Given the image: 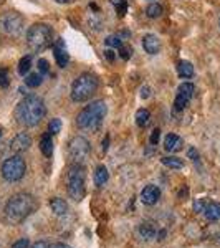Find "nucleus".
<instances>
[{
  "label": "nucleus",
  "instance_id": "f704fd0d",
  "mask_svg": "<svg viewBox=\"0 0 220 248\" xmlns=\"http://www.w3.org/2000/svg\"><path fill=\"white\" fill-rule=\"evenodd\" d=\"M204 207H205V203H204L202 201H197L194 203V209L195 212H204Z\"/></svg>",
  "mask_w": 220,
  "mask_h": 248
},
{
  "label": "nucleus",
  "instance_id": "f8f14e48",
  "mask_svg": "<svg viewBox=\"0 0 220 248\" xmlns=\"http://www.w3.org/2000/svg\"><path fill=\"white\" fill-rule=\"evenodd\" d=\"M161 197V190L156 186H146L141 192V202L146 205H154L156 202Z\"/></svg>",
  "mask_w": 220,
  "mask_h": 248
},
{
  "label": "nucleus",
  "instance_id": "a878e982",
  "mask_svg": "<svg viewBox=\"0 0 220 248\" xmlns=\"http://www.w3.org/2000/svg\"><path fill=\"white\" fill-rule=\"evenodd\" d=\"M146 14L149 18H157L162 15V7L159 5V3H151V5L146 9Z\"/></svg>",
  "mask_w": 220,
  "mask_h": 248
},
{
  "label": "nucleus",
  "instance_id": "f03ea898",
  "mask_svg": "<svg viewBox=\"0 0 220 248\" xmlns=\"http://www.w3.org/2000/svg\"><path fill=\"white\" fill-rule=\"evenodd\" d=\"M37 209V201L33 195L20 192V194L12 195L5 205V220L9 223H20L27 217H30Z\"/></svg>",
  "mask_w": 220,
  "mask_h": 248
},
{
  "label": "nucleus",
  "instance_id": "37998d69",
  "mask_svg": "<svg viewBox=\"0 0 220 248\" xmlns=\"http://www.w3.org/2000/svg\"><path fill=\"white\" fill-rule=\"evenodd\" d=\"M0 138H2V127H0Z\"/></svg>",
  "mask_w": 220,
  "mask_h": 248
},
{
  "label": "nucleus",
  "instance_id": "393cba45",
  "mask_svg": "<svg viewBox=\"0 0 220 248\" xmlns=\"http://www.w3.org/2000/svg\"><path fill=\"white\" fill-rule=\"evenodd\" d=\"M30 68H31V57H30V55H27V57H23L22 60H20L18 73L22 75V77H25V75L30 71Z\"/></svg>",
  "mask_w": 220,
  "mask_h": 248
},
{
  "label": "nucleus",
  "instance_id": "dca6fc26",
  "mask_svg": "<svg viewBox=\"0 0 220 248\" xmlns=\"http://www.w3.org/2000/svg\"><path fill=\"white\" fill-rule=\"evenodd\" d=\"M204 215L209 220H220V203L219 202L205 203V207H204Z\"/></svg>",
  "mask_w": 220,
  "mask_h": 248
},
{
  "label": "nucleus",
  "instance_id": "b1692460",
  "mask_svg": "<svg viewBox=\"0 0 220 248\" xmlns=\"http://www.w3.org/2000/svg\"><path fill=\"white\" fill-rule=\"evenodd\" d=\"M42 81H43L42 73H31L25 78V85L29 88H38L42 85Z\"/></svg>",
  "mask_w": 220,
  "mask_h": 248
},
{
  "label": "nucleus",
  "instance_id": "ea45409f",
  "mask_svg": "<svg viewBox=\"0 0 220 248\" xmlns=\"http://www.w3.org/2000/svg\"><path fill=\"white\" fill-rule=\"evenodd\" d=\"M108 144H110V136H106V139L103 141V151H105V153L108 151Z\"/></svg>",
  "mask_w": 220,
  "mask_h": 248
},
{
  "label": "nucleus",
  "instance_id": "4c0bfd02",
  "mask_svg": "<svg viewBox=\"0 0 220 248\" xmlns=\"http://www.w3.org/2000/svg\"><path fill=\"white\" fill-rule=\"evenodd\" d=\"M31 248H50V245H48L47 242H37Z\"/></svg>",
  "mask_w": 220,
  "mask_h": 248
},
{
  "label": "nucleus",
  "instance_id": "a211bd4d",
  "mask_svg": "<svg viewBox=\"0 0 220 248\" xmlns=\"http://www.w3.org/2000/svg\"><path fill=\"white\" fill-rule=\"evenodd\" d=\"M53 51H55V60H57V65L60 68H65L68 65V62H70V57H68L66 50L62 46H53Z\"/></svg>",
  "mask_w": 220,
  "mask_h": 248
},
{
  "label": "nucleus",
  "instance_id": "c756f323",
  "mask_svg": "<svg viewBox=\"0 0 220 248\" xmlns=\"http://www.w3.org/2000/svg\"><path fill=\"white\" fill-rule=\"evenodd\" d=\"M37 65H38V71L42 75H47L48 71H50V65H48V62H47L45 58H40Z\"/></svg>",
  "mask_w": 220,
  "mask_h": 248
},
{
  "label": "nucleus",
  "instance_id": "ddd939ff",
  "mask_svg": "<svg viewBox=\"0 0 220 248\" xmlns=\"http://www.w3.org/2000/svg\"><path fill=\"white\" fill-rule=\"evenodd\" d=\"M182 146H184V141L177 134H167L166 139H164V149H166L167 153H177V151L182 149Z\"/></svg>",
  "mask_w": 220,
  "mask_h": 248
},
{
  "label": "nucleus",
  "instance_id": "79ce46f5",
  "mask_svg": "<svg viewBox=\"0 0 220 248\" xmlns=\"http://www.w3.org/2000/svg\"><path fill=\"white\" fill-rule=\"evenodd\" d=\"M57 2H60V3H68V2H71V0H57Z\"/></svg>",
  "mask_w": 220,
  "mask_h": 248
},
{
  "label": "nucleus",
  "instance_id": "9d476101",
  "mask_svg": "<svg viewBox=\"0 0 220 248\" xmlns=\"http://www.w3.org/2000/svg\"><path fill=\"white\" fill-rule=\"evenodd\" d=\"M194 94V85L192 83H182L177 88V94H175V101H174V109L175 111H184L189 105V101L192 99Z\"/></svg>",
  "mask_w": 220,
  "mask_h": 248
},
{
  "label": "nucleus",
  "instance_id": "412c9836",
  "mask_svg": "<svg viewBox=\"0 0 220 248\" xmlns=\"http://www.w3.org/2000/svg\"><path fill=\"white\" fill-rule=\"evenodd\" d=\"M177 71L182 78H190L192 75H194V66H192V63L184 62L182 60V62L177 63Z\"/></svg>",
  "mask_w": 220,
  "mask_h": 248
},
{
  "label": "nucleus",
  "instance_id": "5701e85b",
  "mask_svg": "<svg viewBox=\"0 0 220 248\" xmlns=\"http://www.w3.org/2000/svg\"><path fill=\"white\" fill-rule=\"evenodd\" d=\"M149 119H151V114L147 109H139L138 113H136V124H138L139 127H146L147 124H149Z\"/></svg>",
  "mask_w": 220,
  "mask_h": 248
},
{
  "label": "nucleus",
  "instance_id": "39448f33",
  "mask_svg": "<svg viewBox=\"0 0 220 248\" xmlns=\"http://www.w3.org/2000/svg\"><path fill=\"white\" fill-rule=\"evenodd\" d=\"M53 30L47 23H35L27 30V45L33 51H43L51 45Z\"/></svg>",
  "mask_w": 220,
  "mask_h": 248
},
{
  "label": "nucleus",
  "instance_id": "7ed1b4c3",
  "mask_svg": "<svg viewBox=\"0 0 220 248\" xmlns=\"http://www.w3.org/2000/svg\"><path fill=\"white\" fill-rule=\"evenodd\" d=\"M106 111H108V108L105 101H101V99L93 101L90 106H86L85 109L78 114V118H77L78 127L83 131H91V133L98 131L99 127H101V123L106 116Z\"/></svg>",
  "mask_w": 220,
  "mask_h": 248
},
{
  "label": "nucleus",
  "instance_id": "0eeeda50",
  "mask_svg": "<svg viewBox=\"0 0 220 248\" xmlns=\"http://www.w3.org/2000/svg\"><path fill=\"white\" fill-rule=\"evenodd\" d=\"M90 153H91V146L88 142V139H85L83 136H75L68 142V154H70V159L73 161V164L83 166L88 161V157H90Z\"/></svg>",
  "mask_w": 220,
  "mask_h": 248
},
{
  "label": "nucleus",
  "instance_id": "473e14b6",
  "mask_svg": "<svg viewBox=\"0 0 220 248\" xmlns=\"http://www.w3.org/2000/svg\"><path fill=\"white\" fill-rule=\"evenodd\" d=\"M29 247H30V242L27 238H20L12 245V248H29Z\"/></svg>",
  "mask_w": 220,
  "mask_h": 248
},
{
  "label": "nucleus",
  "instance_id": "58836bf2",
  "mask_svg": "<svg viewBox=\"0 0 220 248\" xmlns=\"http://www.w3.org/2000/svg\"><path fill=\"white\" fill-rule=\"evenodd\" d=\"M105 55H106V58L110 60V62H113V60H114V53H113L111 50H106V51H105Z\"/></svg>",
  "mask_w": 220,
  "mask_h": 248
},
{
  "label": "nucleus",
  "instance_id": "bb28decb",
  "mask_svg": "<svg viewBox=\"0 0 220 248\" xmlns=\"http://www.w3.org/2000/svg\"><path fill=\"white\" fill-rule=\"evenodd\" d=\"M111 2H113V5H114V9H116V12H118L119 17H125L126 12H127L126 0H111Z\"/></svg>",
  "mask_w": 220,
  "mask_h": 248
},
{
  "label": "nucleus",
  "instance_id": "f257e3e1",
  "mask_svg": "<svg viewBox=\"0 0 220 248\" xmlns=\"http://www.w3.org/2000/svg\"><path fill=\"white\" fill-rule=\"evenodd\" d=\"M47 108L42 98L35 94H29L17 105L15 109V118L17 121L25 127H33L45 118Z\"/></svg>",
  "mask_w": 220,
  "mask_h": 248
},
{
  "label": "nucleus",
  "instance_id": "9b49d317",
  "mask_svg": "<svg viewBox=\"0 0 220 248\" xmlns=\"http://www.w3.org/2000/svg\"><path fill=\"white\" fill-rule=\"evenodd\" d=\"M31 146V138L27 133H18L14 139L10 141V149L14 153H25L27 149Z\"/></svg>",
  "mask_w": 220,
  "mask_h": 248
},
{
  "label": "nucleus",
  "instance_id": "c85d7f7f",
  "mask_svg": "<svg viewBox=\"0 0 220 248\" xmlns=\"http://www.w3.org/2000/svg\"><path fill=\"white\" fill-rule=\"evenodd\" d=\"M105 42H106V45H108V46H114V48H119V46L123 45L121 38H119L118 35H113V37H108V38L105 40Z\"/></svg>",
  "mask_w": 220,
  "mask_h": 248
},
{
  "label": "nucleus",
  "instance_id": "4be33fe9",
  "mask_svg": "<svg viewBox=\"0 0 220 248\" xmlns=\"http://www.w3.org/2000/svg\"><path fill=\"white\" fill-rule=\"evenodd\" d=\"M161 161H162L164 166L169 167V169H182V167H184L182 159L174 157V155H167V157H162Z\"/></svg>",
  "mask_w": 220,
  "mask_h": 248
},
{
  "label": "nucleus",
  "instance_id": "aec40b11",
  "mask_svg": "<svg viewBox=\"0 0 220 248\" xmlns=\"http://www.w3.org/2000/svg\"><path fill=\"white\" fill-rule=\"evenodd\" d=\"M139 233H141L142 238L151 240V238H154L156 235H157V229H156L153 223L146 222V223H141V227H139Z\"/></svg>",
  "mask_w": 220,
  "mask_h": 248
},
{
  "label": "nucleus",
  "instance_id": "7c9ffc66",
  "mask_svg": "<svg viewBox=\"0 0 220 248\" xmlns=\"http://www.w3.org/2000/svg\"><path fill=\"white\" fill-rule=\"evenodd\" d=\"M0 86L2 88L9 86V73H7L5 68H0Z\"/></svg>",
  "mask_w": 220,
  "mask_h": 248
},
{
  "label": "nucleus",
  "instance_id": "1a4fd4ad",
  "mask_svg": "<svg viewBox=\"0 0 220 248\" xmlns=\"http://www.w3.org/2000/svg\"><path fill=\"white\" fill-rule=\"evenodd\" d=\"M0 29L5 31L7 35L18 37V35H22V31H23V18L20 17L18 14L9 12V14L0 17Z\"/></svg>",
  "mask_w": 220,
  "mask_h": 248
},
{
  "label": "nucleus",
  "instance_id": "a19ab883",
  "mask_svg": "<svg viewBox=\"0 0 220 248\" xmlns=\"http://www.w3.org/2000/svg\"><path fill=\"white\" fill-rule=\"evenodd\" d=\"M50 248H71V247H68V245H63V243H55V245H51Z\"/></svg>",
  "mask_w": 220,
  "mask_h": 248
},
{
  "label": "nucleus",
  "instance_id": "72a5a7b5",
  "mask_svg": "<svg viewBox=\"0 0 220 248\" xmlns=\"http://www.w3.org/2000/svg\"><path fill=\"white\" fill-rule=\"evenodd\" d=\"M159 138H161V131L154 129L153 134H151V144H157L159 142Z\"/></svg>",
  "mask_w": 220,
  "mask_h": 248
},
{
  "label": "nucleus",
  "instance_id": "2f4dec72",
  "mask_svg": "<svg viewBox=\"0 0 220 248\" xmlns=\"http://www.w3.org/2000/svg\"><path fill=\"white\" fill-rule=\"evenodd\" d=\"M119 55H121V58H123V60H127V58L131 57V55H133V50H131L129 46L121 45V46H119Z\"/></svg>",
  "mask_w": 220,
  "mask_h": 248
},
{
  "label": "nucleus",
  "instance_id": "6ab92c4d",
  "mask_svg": "<svg viewBox=\"0 0 220 248\" xmlns=\"http://www.w3.org/2000/svg\"><path fill=\"white\" fill-rule=\"evenodd\" d=\"M110 179V174H108V169L105 166H98L94 170V184L98 187H103Z\"/></svg>",
  "mask_w": 220,
  "mask_h": 248
},
{
  "label": "nucleus",
  "instance_id": "20e7f679",
  "mask_svg": "<svg viewBox=\"0 0 220 248\" xmlns=\"http://www.w3.org/2000/svg\"><path fill=\"white\" fill-rule=\"evenodd\" d=\"M98 90V78L91 73H83L71 85V99L75 103H83L91 98Z\"/></svg>",
  "mask_w": 220,
  "mask_h": 248
},
{
  "label": "nucleus",
  "instance_id": "c03bdc74",
  "mask_svg": "<svg viewBox=\"0 0 220 248\" xmlns=\"http://www.w3.org/2000/svg\"><path fill=\"white\" fill-rule=\"evenodd\" d=\"M219 23H220V20H219Z\"/></svg>",
  "mask_w": 220,
  "mask_h": 248
},
{
  "label": "nucleus",
  "instance_id": "e433bc0d",
  "mask_svg": "<svg viewBox=\"0 0 220 248\" xmlns=\"http://www.w3.org/2000/svg\"><path fill=\"white\" fill-rule=\"evenodd\" d=\"M189 157H192V161H197L199 159V154L195 149H189Z\"/></svg>",
  "mask_w": 220,
  "mask_h": 248
},
{
  "label": "nucleus",
  "instance_id": "cd10ccee",
  "mask_svg": "<svg viewBox=\"0 0 220 248\" xmlns=\"http://www.w3.org/2000/svg\"><path fill=\"white\" fill-rule=\"evenodd\" d=\"M48 129H50L51 134H58L60 131H62V121H60L58 118L51 119L50 124H48Z\"/></svg>",
  "mask_w": 220,
  "mask_h": 248
},
{
  "label": "nucleus",
  "instance_id": "6e6552de",
  "mask_svg": "<svg viewBox=\"0 0 220 248\" xmlns=\"http://www.w3.org/2000/svg\"><path fill=\"white\" fill-rule=\"evenodd\" d=\"M27 166L20 155H12L2 164V175L5 181L9 182H17L25 175Z\"/></svg>",
  "mask_w": 220,
  "mask_h": 248
},
{
  "label": "nucleus",
  "instance_id": "4468645a",
  "mask_svg": "<svg viewBox=\"0 0 220 248\" xmlns=\"http://www.w3.org/2000/svg\"><path fill=\"white\" fill-rule=\"evenodd\" d=\"M142 46H144V50H146V53L156 55L159 51V48H161V42H159V38L156 37V35L147 33V35H144V38H142Z\"/></svg>",
  "mask_w": 220,
  "mask_h": 248
},
{
  "label": "nucleus",
  "instance_id": "c9c22d12",
  "mask_svg": "<svg viewBox=\"0 0 220 248\" xmlns=\"http://www.w3.org/2000/svg\"><path fill=\"white\" fill-rule=\"evenodd\" d=\"M149 88H147V86H144L142 88V90H141V98H144V99H146V98H149Z\"/></svg>",
  "mask_w": 220,
  "mask_h": 248
},
{
  "label": "nucleus",
  "instance_id": "f3484780",
  "mask_svg": "<svg viewBox=\"0 0 220 248\" xmlns=\"http://www.w3.org/2000/svg\"><path fill=\"white\" fill-rule=\"evenodd\" d=\"M50 209L57 215H66L68 214V203L60 197H53L50 201Z\"/></svg>",
  "mask_w": 220,
  "mask_h": 248
},
{
  "label": "nucleus",
  "instance_id": "423d86ee",
  "mask_svg": "<svg viewBox=\"0 0 220 248\" xmlns=\"http://www.w3.org/2000/svg\"><path fill=\"white\" fill-rule=\"evenodd\" d=\"M66 181H68V194L73 199L75 202L83 201L86 194V187H85V169L83 166L73 164V166L68 169L66 174Z\"/></svg>",
  "mask_w": 220,
  "mask_h": 248
},
{
  "label": "nucleus",
  "instance_id": "2eb2a0df",
  "mask_svg": "<svg viewBox=\"0 0 220 248\" xmlns=\"http://www.w3.org/2000/svg\"><path fill=\"white\" fill-rule=\"evenodd\" d=\"M51 133H45L42 136V139H40V149H42L43 155H47V157H50L51 154H53V139H51Z\"/></svg>",
  "mask_w": 220,
  "mask_h": 248
}]
</instances>
